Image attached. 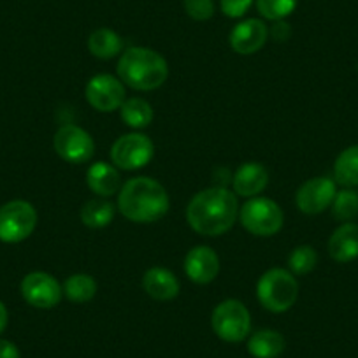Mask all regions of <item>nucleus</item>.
Listing matches in <instances>:
<instances>
[{"label": "nucleus", "instance_id": "nucleus-20", "mask_svg": "<svg viewBox=\"0 0 358 358\" xmlns=\"http://www.w3.org/2000/svg\"><path fill=\"white\" fill-rule=\"evenodd\" d=\"M88 50L95 58L101 60H111L118 57L123 50V41L115 30L111 29H99L90 34L88 37Z\"/></svg>", "mask_w": 358, "mask_h": 358}, {"label": "nucleus", "instance_id": "nucleus-26", "mask_svg": "<svg viewBox=\"0 0 358 358\" xmlns=\"http://www.w3.org/2000/svg\"><path fill=\"white\" fill-rule=\"evenodd\" d=\"M316 262H318V255H316L315 248L302 244V246H297L290 253L288 267L297 276H304V274H309L316 267Z\"/></svg>", "mask_w": 358, "mask_h": 358}, {"label": "nucleus", "instance_id": "nucleus-25", "mask_svg": "<svg viewBox=\"0 0 358 358\" xmlns=\"http://www.w3.org/2000/svg\"><path fill=\"white\" fill-rule=\"evenodd\" d=\"M332 215L339 222H351L358 215V192L353 188L337 192L332 202Z\"/></svg>", "mask_w": 358, "mask_h": 358}, {"label": "nucleus", "instance_id": "nucleus-2", "mask_svg": "<svg viewBox=\"0 0 358 358\" xmlns=\"http://www.w3.org/2000/svg\"><path fill=\"white\" fill-rule=\"evenodd\" d=\"M169 194L157 179L132 178L118 192V209L134 223H155L169 211Z\"/></svg>", "mask_w": 358, "mask_h": 358}, {"label": "nucleus", "instance_id": "nucleus-23", "mask_svg": "<svg viewBox=\"0 0 358 358\" xmlns=\"http://www.w3.org/2000/svg\"><path fill=\"white\" fill-rule=\"evenodd\" d=\"M62 290H64V295L69 301L83 304V302H90L95 297V294H97V281L90 274H72L62 285Z\"/></svg>", "mask_w": 358, "mask_h": 358}, {"label": "nucleus", "instance_id": "nucleus-7", "mask_svg": "<svg viewBox=\"0 0 358 358\" xmlns=\"http://www.w3.org/2000/svg\"><path fill=\"white\" fill-rule=\"evenodd\" d=\"M37 225V211L30 202L11 201L0 208V241L8 244L29 239Z\"/></svg>", "mask_w": 358, "mask_h": 358}, {"label": "nucleus", "instance_id": "nucleus-3", "mask_svg": "<svg viewBox=\"0 0 358 358\" xmlns=\"http://www.w3.org/2000/svg\"><path fill=\"white\" fill-rule=\"evenodd\" d=\"M118 78L123 85L139 92L157 90L167 81V60L155 50L143 46H134L123 51L118 62Z\"/></svg>", "mask_w": 358, "mask_h": 358}, {"label": "nucleus", "instance_id": "nucleus-8", "mask_svg": "<svg viewBox=\"0 0 358 358\" xmlns=\"http://www.w3.org/2000/svg\"><path fill=\"white\" fill-rule=\"evenodd\" d=\"M155 155V144L144 134L132 132L116 139L111 148L113 165L123 171H137L151 162Z\"/></svg>", "mask_w": 358, "mask_h": 358}, {"label": "nucleus", "instance_id": "nucleus-9", "mask_svg": "<svg viewBox=\"0 0 358 358\" xmlns=\"http://www.w3.org/2000/svg\"><path fill=\"white\" fill-rule=\"evenodd\" d=\"M53 146L58 157L69 164H86L95 153V143L88 132L81 127L64 125L53 137Z\"/></svg>", "mask_w": 358, "mask_h": 358}, {"label": "nucleus", "instance_id": "nucleus-30", "mask_svg": "<svg viewBox=\"0 0 358 358\" xmlns=\"http://www.w3.org/2000/svg\"><path fill=\"white\" fill-rule=\"evenodd\" d=\"M0 358H20L18 346L8 339H0Z\"/></svg>", "mask_w": 358, "mask_h": 358}, {"label": "nucleus", "instance_id": "nucleus-24", "mask_svg": "<svg viewBox=\"0 0 358 358\" xmlns=\"http://www.w3.org/2000/svg\"><path fill=\"white\" fill-rule=\"evenodd\" d=\"M122 120L130 129H146L153 122V108L144 99H127L120 108Z\"/></svg>", "mask_w": 358, "mask_h": 358}, {"label": "nucleus", "instance_id": "nucleus-15", "mask_svg": "<svg viewBox=\"0 0 358 358\" xmlns=\"http://www.w3.org/2000/svg\"><path fill=\"white\" fill-rule=\"evenodd\" d=\"M268 185V172L258 162H246L234 174V192L241 197H257Z\"/></svg>", "mask_w": 358, "mask_h": 358}, {"label": "nucleus", "instance_id": "nucleus-22", "mask_svg": "<svg viewBox=\"0 0 358 358\" xmlns=\"http://www.w3.org/2000/svg\"><path fill=\"white\" fill-rule=\"evenodd\" d=\"M334 178L346 188L358 187V144L346 148L334 164Z\"/></svg>", "mask_w": 358, "mask_h": 358}, {"label": "nucleus", "instance_id": "nucleus-29", "mask_svg": "<svg viewBox=\"0 0 358 358\" xmlns=\"http://www.w3.org/2000/svg\"><path fill=\"white\" fill-rule=\"evenodd\" d=\"M253 0H220L222 13L227 18H243L250 11Z\"/></svg>", "mask_w": 358, "mask_h": 358}, {"label": "nucleus", "instance_id": "nucleus-10", "mask_svg": "<svg viewBox=\"0 0 358 358\" xmlns=\"http://www.w3.org/2000/svg\"><path fill=\"white\" fill-rule=\"evenodd\" d=\"M86 101L94 109L101 113H113L123 106L125 86L122 79L111 74H97L86 85Z\"/></svg>", "mask_w": 358, "mask_h": 358}, {"label": "nucleus", "instance_id": "nucleus-18", "mask_svg": "<svg viewBox=\"0 0 358 358\" xmlns=\"http://www.w3.org/2000/svg\"><path fill=\"white\" fill-rule=\"evenodd\" d=\"M329 253L339 264L358 258V225L357 223H343L334 230L329 239Z\"/></svg>", "mask_w": 358, "mask_h": 358}, {"label": "nucleus", "instance_id": "nucleus-32", "mask_svg": "<svg viewBox=\"0 0 358 358\" xmlns=\"http://www.w3.org/2000/svg\"><path fill=\"white\" fill-rule=\"evenodd\" d=\"M8 322H9L8 309H6L4 302L0 301V334H2L6 330V327H8Z\"/></svg>", "mask_w": 358, "mask_h": 358}, {"label": "nucleus", "instance_id": "nucleus-12", "mask_svg": "<svg viewBox=\"0 0 358 358\" xmlns=\"http://www.w3.org/2000/svg\"><path fill=\"white\" fill-rule=\"evenodd\" d=\"M337 190L330 178H313L306 181L295 195L299 211L304 215H320L332 206Z\"/></svg>", "mask_w": 358, "mask_h": 358}, {"label": "nucleus", "instance_id": "nucleus-11", "mask_svg": "<svg viewBox=\"0 0 358 358\" xmlns=\"http://www.w3.org/2000/svg\"><path fill=\"white\" fill-rule=\"evenodd\" d=\"M23 299L29 302L32 308L37 309H51L58 306V302L64 297L62 285L48 273H30L22 281Z\"/></svg>", "mask_w": 358, "mask_h": 358}, {"label": "nucleus", "instance_id": "nucleus-19", "mask_svg": "<svg viewBox=\"0 0 358 358\" xmlns=\"http://www.w3.org/2000/svg\"><path fill=\"white\" fill-rule=\"evenodd\" d=\"M248 351L255 358H278L285 351V337L276 330H258L248 341Z\"/></svg>", "mask_w": 358, "mask_h": 358}, {"label": "nucleus", "instance_id": "nucleus-28", "mask_svg": "<svg viewBox=\"0 0 358 358\" xmlns=\"http://www.w3.org/2000/svg\"><path fill=\"white\" fill-rule=\"evenodd\" d=\"M185 11L195 22H208L215 15V2L213 0H183Z\"/></svg>", "mask_w": 358, "mask_h": 358}, {"label": "nucleus", "instance_id": "nucleus-17", "mask_svg": "<svg viewBox=\"0 0 358 358\" xmlns=\"http://www.w3.org/2000/svg\"><path fill=\"white\" fill-rule=\"evenodd\" d=\"M88 188L99 197H111L122 190V178L118 169L109 165L108 162H95L86 172Z\"/></svg>", "mask_w": 358, "mask_h": 358}, {"label": "nucleus", "instance_id": "nucleus-1", "mask_svg": "<svg viewBox=\"0 0 358 358\" xmlns=\"http://www.w3.org/2000/svg\"><path fill=\"white\" fill-rule=\"evenodd\" d=\"M239 216V204L234 192L223 187L199 192L187 208V222L201 236L216 237L227 234Z\"/></svg>", "mask_w": 358, "mask_h": 358}, {"label": "nucleus", "instance_id": "nucleus-27", "mask_svg": "<svg viewBox=\"0 0 358 358\" xmlns=\"http://www.w3.org/2000/svg\"><path fill=\"white\" fill-rule=\"evenodd\" d=\"M299 0H257V9L268 22H281L297 8Z\"/></svg>", "mask_w": 358, "mask_h": 358}, {"label": "nucleus", "instance_id": "nucleus-6", "mask_svg": "<svg viewBox=\"0 0 358 358\" xmlns=\"http://www.w3.org/2000/svg\"><path fill=\"white\" fill-rule=\"evenodd\" d=\"M211 325L216 336L227 343H241L251 329V315L246 306L236 299L220 302L211 316Z\"/></svg>", "mask_w": 358, "mask_h": 358}, {"label": "nucleus", "instance_id": "nucleus-13", "mask_svg": "<svg viewBox=\"0 0 358 358\" xmlns=\"http://www.w3.org/2000/svg\"><path fill=\"white\" fill-rule=\"evenodd\" d=\"M268 39V29L262 20L250 18L237 23L230 32V46L239 55H253L265 46Z\"/></svg>", "mask_w": 358, "mask_h": 358}, {"label": "nucleus", "instance_id": "nucleus-4", "mask_svg": "<svg viewBox=\"0 0 358 358\" xmlns=\"http://www.w3.org/2000/svg\"><path fill=\"white\" fill-rule=\"evenodd\" d=\"M258 302L271 313H285L299 297V283L287 268H271L258 280Z\"/></svg>", "mask_w": 358, "mask_h": 358}, {"label": "nucleus", "instance_id": "nucleus-21", "mask_svg": "<svg viewBox=\"0 0 358 358\" xmlns=\"http://www.w3.org/2000/svg\"><path fill=\"white\" fill-rule=\"evenodd\" d=\"M116 208L113 202L102 199H94L88 201L81 208V222L88 229H104L115 220Z\"/></svg>", "mask_w": 358, "mask_h": 358}, {"label": "nucleus", "instance_id": "nucleus-16", "mask_svg": "<svg viewBox=\"0 0 358 358\" xmlns=\"http://www.w3.org/2000/svg\"><path fill=\"white\" fill-rule=\"evenodd\" d=\"M143 288L155 301H172L179 295V281L174 273L164 267H151L144 273Z\"/></svg>", "mask_w": 358, "mask_h": 358}, {"label": "nucleus", "instance_id": "nucleus-14", "mask_svg": "<svg viewBox=\"0 0 358 358\" xmlns=\"http://www.w3.org/2000/svg\"><path fill=\"white\" fill-rule=\"evenodd\" d=\"M185 273L197 285H209L220 274V258L209 246H195L185 258Z\"/></svg>", "mask_w": 358, "mask_h": 358}, {"label": "nucleus", "instance_id": "nucleus-5", "mask_svg": "<svg viewBox=\"0 0 358 358\" xmlns=\"http://www.w3.org/2000/svg\"><path fill=\"white\" fill-rule=\"evenodd\" d=\"M239 218L244 229L258 237H271L283 227L285 215L280 204L271 199L253 197L239 209Z\"/></svg>", "mask_w": 358, "mask_h": 358}, {"label": "nucleus", "instance_id": "nucleus-31", "mask_svg": "<svg viewBox=\"0 0 358 358\" xmlns=\"http://www.w3.org/2000/svg\"><path fill=\"white\" fill-rule=\"evenodd\" d=\"M288 34H290V27H288L283 20H281V22H276V25L273 27V36L276 41H285L288 37Z\"/></svg>", "mask_w": 358, "mask_h": 358}]
</instances>
